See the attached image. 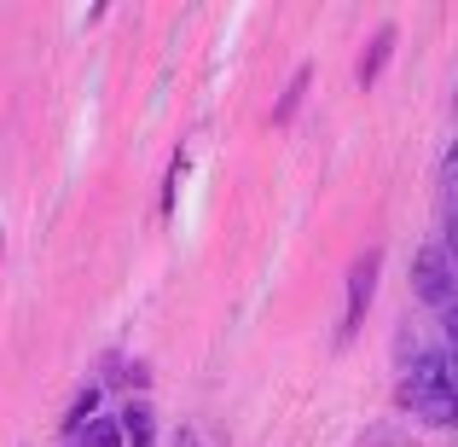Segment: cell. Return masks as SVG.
<instances>
[{
    "mask_svg": "<svg viewBox=\"0 0 458 447\" xmlns=\"http://www.w3.org/2000/svg\"><path fill=\"white\" fill-rule=\"evenodd\" d=\"M412 291L429 302V308H447L453 302V256L447 245H424L412 256Z\"/></svg>",
    "mask_w": 458,
    "mask_h": 447,
    "instance_id": "6da1fadb",
    "label": "cell"
},
{
    "mask_svg": "<svg viewBox=\"0 0 458 447\" xmlns=\"http://www.w3.org/2000/svg\"><path fill=\"white\" fill-rule=\"evenodd\" d=\"M377 268H383V256L377 250H366V256L354 262V273H348V308H343V343L360 331V320H366V308H371V297H377Z\"/></svg>",
    "mask_w": 458,
    "mask_h": 447,
    "instance_id": "7a4b0ae2",
    "label": "cell"
},
{
    "mask_svg": "<svg viewBox=\"0 0 458 447\" xmlns=\"http://www.w3.org/2000/svg\"><path fill=\"white\" fill-rule=\"evenodd\" d=\"M453 390V360L447 348H429V355L412 360V378H406V401H418V395H447Z\"/></svg>",
    "mask_w": 458,
    "mask_h": 447,
    "instance_id": "3957f363",
    "label": "cell"
},
{
    "mask_svg": "<svg viewBox=\"0 0 458 447\" xmlns=\"http://www.w3.org/2000/svg\"><path fill=\"white\" fill-rule=\"evenodd\" d=\"M116 436H123V447H151V442H157L151 401H128L123 413H116Z\"/></svg>",
    "mask_w": 458,
    "mask_h": 447,
    "instance_id": "277c9868",
    "label": "cell"
},
{
    "mask_svg": "<svg viewBox=\"0 0 458 447\" xmlns=\"http://www.w3.org/2000/svg\"><path fill=\"white\" fill-rule=\"evenodd\" d=\"M389 53H394V30H377V41H371V53L360 58V88H371V82H377V70L389 64Z\"/></svg>",
    "mask_w": 458,
    "mask_h": 447,
    "instance_id": "5b68a950",
    "label": "cell"
},
{
    "mask_svg": "<svg viewBox=\"0 0 458 447\" xmlns=\"http://www.w3.org/2000/svg\"><path fill=\"white\" fill-rule=\"evenodd\" d=\"M308 82H313V70L302 64V70H296V76H291V88H284V99H279V105H273V123H291V116H296V105H302V93H308Z\"/></svg>",
    "mask_w": 458,
    "mask_h": 447,
    "instance_id": "8992f818",
    "label": "cell"
},
{
    "mask_svg": "<svg viewBox=\"0 0 458 447\" xmlns=\"http://www.w3.org/2000/svg\"><path fill=\"white\" fill-rule=\"evenodd\" d=\"M412 413L424 418V425H453V390L447 395H418Z\"/></svg>",
    "mask_w": 458,
    "mask_h": 447,
    "instance_id": "52a82bcc",
    "label": "cell"
},
{
    "mask_svg": "<svg viewBox=\"0 0 458 447\" xmlns=\"http://www.w3.org/2000/svg\"><path fill=\"white\" fill-rule=\"evenodd\" d=\"M88 447H123V436H116V418H88Z\"/></svg>",
    "mask_w": 458,
    "mask_h": 447,
    "instance_id": "ba28073f",
    "label": "cell"
},
{
    "mask_svg": "<svg viewBox=\"0 0 458 447\" xmlns=\"http://www.w3.org/2000/svg\"><path fill=\"white\" fill-rule=\"evenodd\" d=\"M180 447H198V436H191V430H186V436H180Z\"/></svg>",
    "mask_w": 458,
    "mask_h": 447,
    "instance_id": "9c48e42d",
    "label": "cell"
}]
</instances>
